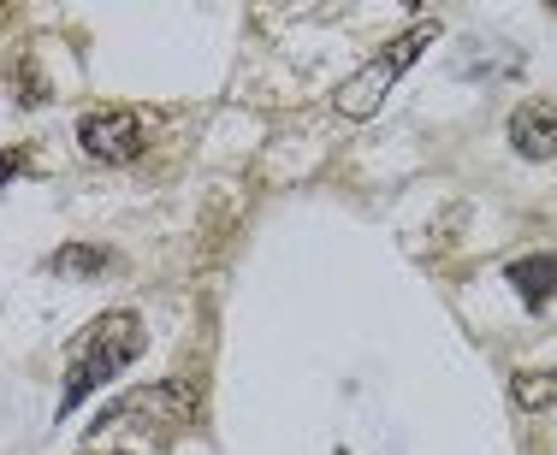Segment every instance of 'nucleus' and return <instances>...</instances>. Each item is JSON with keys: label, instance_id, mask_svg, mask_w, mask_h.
<instances>
[{"label": "nucleus", "instance_id": "1", "mask_svg": "<svg viewBox=\"0 0 557 455\" xmlns=\"http://www.w3.org/2000/svg\"><path fill=\"white\" fill-rule=\"evenodd\" d=\"M143 350H149V343H143V319L137 314H101L96 326L77 338L72 372H65V391H60V420H72L77 403H89L108 379H119Z\"/></svg>", "mask_w": 557, "mask_h": 455}, {"label": "nucleus", "instance_id": "2", "mask_svg": "<svg viewBox=\"0 0 557 455\" xmlns=\"http://www.w3.org/2000/svg\"><path fill=\"white\" fill-rule=\"evenodd\" d=\"M433 36H440V30H433V24H421V30H409V36H397V42H386V48H380L374 60H368L362 72H356L350 84H344L338 96H333V106H338L344 118H374L380 101L392 96V84L421 60V53H428Z\"/></svg>", "mask_w": 557, "mask_h": 455}, {"label": "nucleus", "instance_id": "3", "mask_svg": "<svg viewBox=\"0 0 557 455\" xmlns=\"http://www.w3.org/2000/svg\"><path fill=\"white\" fill-rule=\"evenodd\" d=\"M77 142L96 160H137L143 154V118L125 106H96L77 118Z\"/></svg>", "mask_w": 557, "mask_h": 455}, {"label": "nucleus", "instance_id": "4", "mask_svg": "<svg viewBox=\"0 0 557 455\" xmlns=\"http://www.w3.org/2000/svg\"><path fill=\"white\" fill-rule=\"evenodd\" d=\"M510 149L522 160H552L557 154V101H522L510 113Z\"/></svg>", "mask_w": 557, "mask_h": 455}, {"label": "nucleus", "instance_id": "5", "mask_svg": "<svg viewBox=\"0 0 557 455\" xmlns=\"http://www.w3.org/2000/svg\"><path fill=\"white\" fill-rule=\"evenodd\" d=\"M504 278L516 285V296H522L528 314H540L552 296H557V254L540 249V254H516L510 266H504Z\"/></svg>", "mask_w": 557, "mask_h": 455}, {"label": "nucleus", "instance_id": "6", "mask_svg": "<svg viewBox=\"0 0 557 455\" xmlns=\"http://www.w3.org/2000/svg\"><path fill=\"white\" fill-rule=\"evenodd\" d=\"M557 396V372L546 379V372H516V403L522 408H546Z\"/></svg>", "mask_w": 557, "mask_h": 455}, {"label": "nucleus", "instance_id": "7", "mask_svg": "<svg viewBox=\"0 0 557 455\" xmlns=\"http://www.w3.org/2000/svg\"><path fill=\"white\" fill-rule=\"evenodd\" d=\"M96 266H108L101 249H60L54 254V273H96Z\"/></svg>", "mask_w": 557, "mask_h": 455}]
</instances>
